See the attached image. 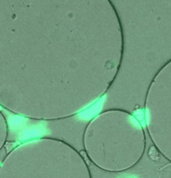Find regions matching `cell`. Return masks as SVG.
Wrapping results in <instances>:
<instances>
[{
	"mask_svg": "<svg viewBox=\"0 0 171 178\" xmlns=\"http://www.w3.org/2000/svg\"><path fill=\"white\" fill-rule=\"evenodd\" d=\"M148 155H149V157L152 159V160H154V161H156V160H158V159H159V153L156 151V149L154 146L151 147V149L149 150Z\"/></svg>",
	"mask_w": 171,
	"mask_h": 178,
	"instance_id": "obj_1",
	"label": "cell"
}]
</instances>
